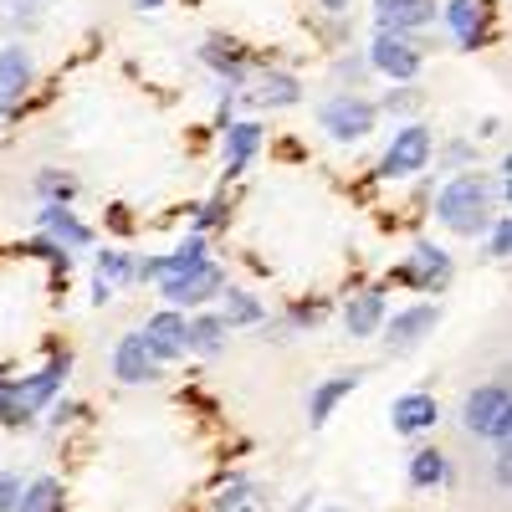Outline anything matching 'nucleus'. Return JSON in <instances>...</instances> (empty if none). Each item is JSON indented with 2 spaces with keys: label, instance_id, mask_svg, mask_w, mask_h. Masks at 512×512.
<instances>
[{
  "label": "nucleus",
  "instance_id": "obj_24",
  "mask_svg": "<svg viewBox=\"0 0 512 512\" xmlns=\"http://www.w3.org/2000/svg\"><path fill=\"white\" fill-rule=\"evenodd\" d=\"M246 98L262 103V108H292V103H303V82H297L292 72H267L262 88L246 93Z\"/></svg>",
  "mask_w": 512,
  "mask_h": 512
},
{
  "label": "nucleus",
  "instance_id": "obj_8",
  "mask_svg": "<svg viewBox=\"0 0 512 512\" xmlns=\"http://www.w3.org/2000/svg\"><path fill=\"white\" fill-rule=\"evenodd\" d=\"M364 62H369V72L390 77V82H415V77H420V67H425V52L415 47L410 36H390V31H379V36L369 41Z\"/></svg>",
  "mask_w": 512,
  "mask_h": 512
},
{
  "label": "nucleus",
  "instance_id": "obj_4",
  "mask_svg": "<svg viewBox=\"0 0 512 512\" xmlns=\"http://www.w3.org/2000/svg\"><path fill=\"white\" fill-rule=\"evenodd\" d=\"M436 159V139H431V128L425 123H400L390 144H384V159H379V180H415L425 164Z\"/></svg>",
  "mask_w": 512,
  "mask_h": 512
},
{
  "label": "nucleus",
  "instance_id": "obj_31",
  "mask_svg": "<svg viewBox=\"0 0 512 512\" xmlns=\"http://www.w3.org/2000/svg\"><path fill=\"white\" fill-rule=\"evenodd\" d=\"M477 241H482V256H487V262H507V246H512V221H507V216H492V226H487Z\"/></svg>",
  "mask_w": 512,
  "mask_h": 512
},
{
  "label": "nucleus",
  "instance_id": "obj_18",
  "mask_svg": "<svg viewBox=\"0 0 512 512\" xmlns=\"http://www.w3.org/2000/svg\"><path fill=\"white\" fill-rule=\"evenodd\" d=\"M359 379H364V369H344V374H333V379H318V390L308 395V420L323 425L338 405H344V400L359 390Z\"/></svg>",
  "mask_w": 512,
  "mask_h": 512
},
{
  "label": "nucleus",
  "instance_id": "obj_41",
  "mask_svg": "<svg viewBox=\"0 0 512 512\" xmlns=\"http://www.w3.org/2000/svg\"><path fill=\"white\" fill-rule=\"evenodd\" d=\"M318 11H323V16H344L349 0H318Z\"/></svg>",
  "mask_w": 512,
  "mask_h": 512
},
{
  "label": "nucleus",
  "instance_id": "obj_23",
  "mask_svg": "<svg viewBox=\"0 0 512 512\" xmlns=\"http://www.w3.org/2000/svg\"><path fill=\"white\" fill-rule=\"evenodd\" d=\"M446 482H451V456L436 451V446H420V451L410 456V487H415V492H436V487H446Z\"/></svg>",
  "mask_w": 512,
  "mask_h": 512
},
{
  "label": "nucleus",
  "instance_id": "obj_34",
  "mask_svg": "<svg viewBox=\"0 0 512 512\" xmlns=\"http://www.w3.org/2000/svg\"><path fill=\"white\" fill-rule=\"evenodd\" d=\"M31 251H36V256H47V262H52L57 272H67V267H72V251H67L62 241H52V236H36V241H31Z\"/></svg>",
  "mask_w": 512,
  "mask_h": 512
},
{
  "label": "nucleus",
  "instance_id": "obj_17",
  "mask_svg": "<svg viewBox=\"0 0 512 512\" xmlns=\"http://www.w3.org/2000/svg\"><path fill=\"white\" fill-rule=\"evenodd\" d=\"M210 512H272V487L256 477H226L221 497L210 502Z\"/></svg>",
  "mask_w": 512,
  "mask_h": 512
},
{
  "label": "nucleus",
  "instance_id": "obj_28",
  "mask_svg": "<svg viewBox=\"0 0 512 512\" xmlns=\"http://www.w3.org/2000/svg\"><path fill=\"white\" fill-rule=\"evenodd\" d=\"M374 108H379V113H395V118H405V123H410V118L425 108V93L415 88V82H395V93H384Z\"/></svg>",
  "mask_w": 512,
  "mask_h": 512
},
{
  "label": "nucleus",
  "instance_id": "obj_13",
  "mask_svg": "<svg viewBox=\"0 0 512 512\" xmlns=\"http://www.w3.org/2000/svg\"><path fill=\"white\" fill-rule=\"evenodd\" d=\"M72 374V354H57L47 369H31L26 379H11V390H16V400L36 415V410H47L57 395H62V379Z\"/></svg>",
  "mask_w": 512,
  "mask_h": 512
},
{
  "label": "nucleus",
  "instance_id": "obj_32",
  "mask_svg": "<svg viewBox=\"0 0 512 512\" xmlns=\"http://www.w3.org/2000/svg\"><path fill=\"white\" fill-rule=\"evenodd\" d=\"M472 164H477V144L472 139H451L441 149V175H466Z\"/></svg>",
  "mask_w": 512,
  "mask_h": 512
},
{
  "label": "nucleus",
  "instance_id": "obj_27",
  "mask_svg": "<svg viewBox=\"0 0 512 512\" xmlns=\"http://www.w3.org/2000/svg\"><path fill=\"white\" fill-rule=\"evenodd\" d=\"M36 200L41 205H72L77 200V175H67V169H41L36 175Z\"/></svg>",
  "mask_w": 512,
  "mask_h": 512
},
{
  "label": "nucleus",
  "instance_id": "obj_43",
  "mask_svg": "<svg viewBox=\"0 0 512 512\" xmlns=\"http://www.w3.org/2000/svg\"><path fill=\"white\" fill-rule=\"evenodd\" d=\"M318 512H349V507H318Z\"/></svg>",
  "mask_w": 512,
  "mask_h": 512
},
{
  "label": "nucleus",
  "instance_id": "obj_1",
  "mask_svg": "<svg viewBox=\"0 0 512 512\" xmlns=\"http://www.w3.org/2000/svg\"><path fill=\"white\" fill-rule=\"evenodd\" d=\"M497 180H487L482 169H466V175H451L436 190V221L451 236H482L492 226V205H497Z\"/></svg>",
  "mask_w": 512,
  "mask_h": 512
},
{
  "label": "nucleus",
  "instance_id": "obj_35",
  "mask_svg": "<svg viewBox=\"0 0 512 512\" xmlns=\"http://www.w3.org/2000/svg\"><path fill=\"white\" fill-rule=\"evenodd\" d=\"M221 221H226V200H221V195H210V200L195 210V231L205 236V231H216Z\"/></svg>",
  "mask_w": 512,
  "mask_h": 512
},
{
  "label": "nucleus",
  "instance_id": "obj_40",
  "mask_svg": "<svg viewBox=\"0 0 512 512\" xmlns=\"http://www.w3.org/2000/svg\"><path fill=\"white\" fill-rule=\"evenodd\" d=\"M93 303L103 308V303H113V287L103 282V277H93Z\"/></svg>",
  "mask_w": 512,
  "mask_h": 512
},
{
  "label": "nucleus",
  "instance_id": "obj_30",
  "mask_svg": "<svg viewBox=\"0 0 512 512\" xmlns=\"http://www.w3.org/2000/svg\"><path fill=\"white\" fill-rule=\"evenodd\" d=\"M328 318V303H323V297H308V303H292L287 313H282V323L292 328V338L297 333H308V328H318Z\"/></svg>",
  "mask_w": 512,
  "mask_h": 512
},
{
  "label": "nucleus",
  "instance_id": "obj_3",
  "mask_svg": "<svg viewBox=\"0 0 512 512\" xmlns=\"http://www.w3.org/2000/svg\"><path fill=\"white\" fill-rule=\"evenodd\" d=\"M374 123H379V108L364 93H328L318 103V128L333 144H364L374 134Z\"/></svg>",
  "mask_w": 512,
  "mask_h": 512
},
{
  "label": "nucleus",
  "instance_id": "obj_16",
  "mask_svg": "<svg viewBox=\"0 0 512 512\" xmlns=\"http://www.w3.org/2000/svg\"><path fill=\"white\" fill-rule=\"evenodd\" d=\"M441 21H446V31L456 36L461 52H477L482 41H487V11H482V0H446Z\"/></svg>",
  "mask_w": 512,
  "mask_h": 512
},
{
  "label": "nucleus",
  "instance_id": "obj_38",
  "mask_svg": "<svg viewBox=\"0 0 512 512\" xmlns=\"http://www.w3.org/2000/svg\"><path fill=\"white\" fill-rule=\"evenodd\" d=\"M492 482L507 487L512 482V456H507V441H497V456H492Z\"/></svg>",
  "mask_w": 512,
  "mask_h": 512
},
{
  "label": "nucleus",
  "instance_id": "obj_15",
  "mask_svg": "<svg viewBox=\"0 0 512 512\" xmlns=\"http://www.w3.org/2000/svg\"><path fill=\"white\" fill-rule=\"evenodd\" d=\"M113 379H123V384H154L159 379V359L144 344V333H123L113 344Z\"/></svg>",
  "mask_w": 512,
  "mask_h": 512
},
{
  "label": "nucleus",
  "instance_id": "obj_22",
  "mask_svg": "<svg viewBox=\"0 0 512 512\" xmlns=\"http://www.w3.org/2000/svg\"><path fill=\"white\" fill-rule=\"evenodd\" d=\"M185 338H190V354L216 359V354L226 349V338H231V323H226L221 313H205V308H200V313L190 318V333H185Z\"/></svg>",
  "mask_w": 512,
  "mask_h": 512
},
{
  "label": "nucleus",
  "instance_id": "obj_37",
  "mask_svg": "<svg viewBox=\"0 0 512 512\" xmlns=\"http://www.w3.org/2000/svg\"><path fill=\"white\" fill-rule=\"evenodd\" d=\"M21 487H26V477H16V472H0V512H16Z\"/></svg>",
  "mask_w": 512,
  "mask_h": 512
},
{
  "label": "nucleus",
  "instance_id": "obj_12",
  "mask_svg": "<svg viewBox=\"0 0 512 512\" xmlns=\"http://www.w3.org/2000/svg\"><path fill=\"white\" fill-rule=\"evenodd\" d=\"M31 82H36V57L26 47H0V118H11L21 108V98L31 93Z\"/></svg>",
  "mask_w": 512,
  "mask_h": 512
},
{
  "label": "nucleus",
  "instance_id": "obj_7",
  "mask_svg": "<svg viewBox=\"0 0 512 512\" xmlns=\"http://www.w3.org/2000/svg\"><path fill=\"white\" fill-rule=\"evenodd\" d=\"M221 292H226V272L210 262V256H205L195 272H180V277H164V282H159L164 308H180V313H190V308L200 313L210 297H221Z\"/></svg>",
  "mask_w": 512,
  "mask_h": 512
},
{
  "label": "nucleus",
  "instance_id": "obj_29",
  "mask_svg": "<svg viewBox=\"0 0 512 512\" xmlns=\"http://www.w3.org/2000/svg\"><path fill=\"white\" fill-rule=\"evenodd\" d=\"M98 277L108 282V287H128V282H139V262L128 251H103L98 256Z\"/></svg>",
  "mask_w": 512,
  "mask_h": 512
},
{
  "label": "nucleus",
  "instance_id": "obj_14",
  "mask_svg": "<svg viewBox=\"0 0 512 512\" xmlns=\"http://www.w3.org/2000/svg\"><path fill=\"white\" fill-rule=\"evenodd\" d=\"M390 425H395V436H425L431 425H441V400L431 390H405L390 405Z\"/></svg>",
  "mask_w": 512,
  "mask_h": 512
},
{
  "label": "nucleus",
  "instance_id": "obj_26",
  "mask_svg": "<svg viewBox=\"0 0 512 512\" xmlns=\"http://www.w3.org/2000/svg\"><path fill=\"white\" fill-rule=\"evenodd\" d=\"M16 512H62V482H57V477H31V482L21 487Z\"/></svg>",
  "mask_w": 512,
  "mask_h": 512
},
{
  "label": "nucleus",
  "instance_id": "obj_9",
  "mask_svg": "<svg viewBox=\"0 0 512 512\" xmlns=\"http://www.w3.org/2000/svg\"><path fill=\"white\" fill-rule=\"evenodd\" d=\"M200 62L221 77V93H241L246 77H251V57H246L241 41H231V36H205L200 41Z\"/></svg>",
  "mask_w": 512,
  "mask_h": 512
},
{
  "label": "nucleus",
  "instance_id": "obj_5",
  "mask_svg": "<svg viewBox=\"0 0 512 512\" xmlns=\"http://www.w3.org/2000/svg\"><path fill=\"white\" fill-rule=\"evenodd\" d=\"M451 272H456V262H451L446 246L415 241L410 256H405V267H395V282H400V287H415V292H425V297H436V292L451 287Z\"/></svg>",
  "mask_w": 512,
  "mask_h": 512
},
{
  "label": "nucleus",
  "instance_id": "obj_21",
  "mask_svg": "<svg viewBox=\"0 0 512 512\" xmlns=\"http://www.w3.org/2000/svg\"><path fill=\"white\" fill-rule=\"evenodd\" d=\"M379 323H384V292L379 287H369V292H359V297H349V303H344V328L354 338H374Z\"/></svg>",
  "mask_w": 512,
  "mask_h": 512
},
{
  "label": "nucleus",
  "instance_id": "obj_20",
  "mask_svg": "<svg viewBox=\"0 0 512 512\" xmlns=\"http://www.w3.org/2000/svg\"><path fill=\"white\" fill-rule=\"evenodd\" d=\"M256 149H262V123H251V118L226 123V180L246 175V164L256 159Z\"/></svg>",
  "mask_w": 512,
  "mask_h": 512
},
{
  "label": "nucleus",
  "instance_id": "obj_19",
  "mask_svg": "<svg viewBox=\"0 0 512 512\" xmlns=\"http://www.w3.org/2000/svg\"><path fill=\"white\" fill-rule=\"evenodd\" d=\"M36 221H41V236L62 241L67 251H88V246H93V231L72 216V205H41Z\"/></svg>",
  "mask_w": 512,
  "mask_h": 512
},
{
  "label": "nucleus",
  "instance_id": "obj_39",
  "mask_svg": "<svg viewBox=\"0 0 512 512\" xmlns=\"http://www.w3.org/2000/svg\"><path fill=\"white\" fill-rule=\"evenodd\" d=\"M77 415H82V405H77V400H57V405H52V420H47V425H52V431H62V425H72Z\"/></svg>",
  "mask_w": 512,
  "mask_h": 512
},
{
  "label": "nucleus",
  "instance_id": "obj_6",
  "mask_svg": "<svg viewBox=\"0 0 512 512\" xmlns=\"http://www.w3.org/2000/svg\"><path fill=\"white\" fill-rule=\"evenodd\" d=\"M441 328V303H405L400 313H384V354H410Z\"/></svg>",
  "mask_w": 512,
  "mask_h": 512
},
{
  "label": "nucleus",
  "instance_id": "obj_33",
  "mask_svg": "<svg viewBox=\"0 0 512 512\" xmlns=\"http://www.w3.org/2000/svg\"><path fill=\"white\" fill-rule=\"evenodd\" d=\"M36 415L16 400V390H11V379H0V425H11V431H21V425H31Z\"/></svg>",
  "mask_w": 512,
  "mask_h": 512
},
{
  "label": "nucleus",
  "instance_id": "obj_10",
  "mask_svg": "<svg viewBox=\"0 0 512 512\" xmlns=\"http://www.w3.org/2000/svg\"><path fill=\"white\" fill-rule=\"evenodd\" d=\"M441 6L436 0H374V26L390 31V36H420L425 26H436Z\"/></svg>",
  "mask_w": 512,
  "mask_h": 512
},
{
  "label": "nucleus",
  "instance_id": "obj_11",
  "mask_svg": "<svg viewBox=\"0 0 512 512\" xmlns=\"http://www.w3.org/2000/svg\"><path fill=\"white\" fill-rule=\"evenodd\" d=\"M139 333H144V344L154 349L159 364L190 354V338H185V333H190V318H185L180 308H159V313H149V323H144Z\"/></svg>",
  "mask_w": 512,
  "mask_h": 512
},
{
  "label": "nucleus",
  "instance_id": "obj_2",
  "mask_svg": "<svg viewBox=\"0 0 512 512\" xmlns=\"http://www.w3.org/2000/svg\"><path fill=\"white\" fill-rule=\"evenodd\" d=\"M461 431L477 436V441H507L512 436V390L502 379H482L466 390L461 400Z\"/></svg>",
  "mask_w": 512,
  "mask_h": 512
},
{
  "label": "nucleus",
  "instance_id": "obj_42",
  "mask_svg": "<svg viewBox=\"0 0 512 512\" xmlns=\"http://www.w3.org/2000/svg\"><path fill=\"white\" fill-rule=\"evenodd\" d=\"M139 11H164V0H134Z\"/></svg>",
  "mask_w": 512,
  "mask_h": 512
},
{
  "label": "nucleus",
  "instance_id": "obj_36",
  "mask_svg": "<svg viewBox=\"0 0 512 512\" xmlns=\"http://www.w3.org/2000/svg\"><path fill=\"white\" fill-rule=\"evenodd\" d=\"M333 72H338V82H354V93H359V88H364V77H369V62H364L359 52H349V57H338Z\"/></svg>",
  "mask_w": 512,
  "mask_h": 512
},
{
  "label": "nucleus",
  "instance_id": "obj_25",
  "mask_svg": "<svg viewBox=\"0 0 512 512\" xmlns=\"http://www.w3.org/2000/svg\"><path fill=\"white\" fill-rule=\"evenodd\" d=\"M221 297H226V308H221V318H226L231 328H256V323L267 318V308H262V297H256V292H246V287H226Z\"/></svg>",
  "mask_w": 512,
  "mask_h": 512
}]
</instances>
